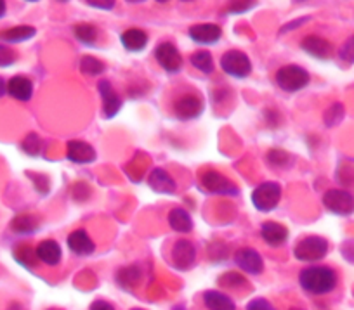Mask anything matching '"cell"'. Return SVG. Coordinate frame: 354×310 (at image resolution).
<instances>
[{
	"label": "cell",
	"mask_w": 354,
	"mask_h": 310,
	"mask_svg": "<svg viewBox=\"0 0 354 310\" xmlns=\"http://www.w3.org/2000/svg\"><path fill=\"white\" fill-rule=\"evenodd\" d=\"M299 284L313 295H326L333 291L337 286V275L330 267L315 265L301 271L299 274Z\"/></svg>",
	"instance_id": "obj_1"
},
{
	"label": "cell",
	"mask_w": 354,
	"mask_h": 310,
	"mask_svg": "<svg viewBox=\"0 0 354 310\" xmlns=\"http://www.w3.org/2000/svg\"><path fill=\"white\" fill-rule=\"evenodd\" d=\"M281 197V186L278 182H262L252 193V203L259 212H271L278 206Z\"/></svg>",
	"instance_id": "obj_2"
},
{
	"label": "cell",
	"mask_w": 354,
	"mask_h": 310,
	"mask_svg": "<svg viewBox=\"0 0 354 310\" xmlns=\"http://www.w3.org/2000/svg\"><path fill=\"white\" fill-rule=\"evenodd\" d=\"M309 80H311V77H309L308 71L301 66H295V64H288V66L280 68L277 71V84L285 92L302 90L309 84Z\"/></svg>",
	"instance_id": "obj_3"
},
{
	"label": "cell",
	"mask_w": 354,
	"mask_h": 310,
	"mask_svg": "<svg viewBox=\"0 0 354 310\" xmlns=\"http://www.w3.org/2000/svg\"><path fill=\"white\" fill-rule=\"evenodd\" d=\"M328 253V241L322 236H308L295 246L294 255L301 262H318Z\"/></svg>",
	"instance_id": "obj_4"
},
{
	"label": "cell",
	"mask_w": 354,
	"mask_h": 310,
	"mask_svg": "<svg viewBox=\"0 0 354 310\" xmlns=\"http://www.w3.org/2000/svg\"><path fill=\"white\" fill-rule=\"evenodd\" d=\"M323 204L328 212L340 217H349L354 213V196L344 189H330L323 194Z\"/></svg>",
	"instance_id": "obj_5"
},
{
	"label": "cell",
	"mask_w": 354,
	"mask_h": 310,
	"mask_svg": "<svg viewBox=\"0 0 354 310\" xmlns=\"http://www.w3.org/2000/svg\"><path fill=\"white\" fill-rule=\"evenodd\" d=\"M221 68L233 78H247L252 71V63L247 54L240 50H227L221 57Z\"/></svg>",
	"instance_id": "obj_6"
},
{
	"label": "cell",
	"mask_w": 354,
	"mask_h": 310,
	"mask_svg": "<svg viewBox=\"0 0 354 310\" xmlns=\"http://www.w3.org/2000/svg\"><path fill=\"white\" fill-rule=\"evenodd\" d=\"M202 186L203 189H207L209 193L221 194V196H234V194H238L236 184H233L227 177H224L223 173L214 172V170L203 173Z\"/></svg>",
	"instance_id": "obj_7"
},
{
	"label": "cell",
	"mask_w": 354,
	"mask_h": 310,
	"mask_svg": "<svg viewBox=\"0 0 354 310\" xmlns=\"http://www.w3.org/2000/svg\"><path fill=\"white\" fill-rule=\"evenodd\" d=\"M155 59L169 73H177L183 68V57L177 47L170 42H162L155 49Z\"/></svg>",
	"instance_id": "obj_8"
},
{
	"label": "cell",
	"mask_w": 354,
	"mask_h": 310,
	"mask_svg": "<svg viewBox=\"0 0 354 310\" xmlns=\"http://www.w3.org/2000/svg\"><path fill=\"white\" fill-rule=\"evenodd\" d=\"M203 110H205V106H203L202 99L196 97V95H183L174 104V115L183 122L195 120L203 113Z\"/></svg>",
	"instance_id": "obj_9"
},
{
	"label": "cell",
	"mask_w": 354,
	"mask_h": 310,
	"mask_svg": "<svg viewBox=\"0 0 354 310\" xmlns=\"http://www.w3.org/2000/svg\"><path fill=\"white\" fill-rule=\"evenodd\" d=\"M234 262H236V265L241 271L252 275L261 274L262 269H264V262H262L261 253L255 251L254 248H240L234 253Z\"/></svg>",
	"instance_id": "obj_10"
},
{
	"label": "cell",
	"mask_w": 354,
	"mask_h": 310,
	"mask_svg": "<svg viewBox=\"0 0 354 310\" xmlns=\"http://www.w3.org/2000/svg\"><path fill=\"white\" fill-rule=\"evenodd\" d=\"M196 258V250L193 246L192 241L181 240L177 241L172 248V260L174 267H177L179 271H188V269L193 267Z\"/></svg>",
	"instance_id": "obj_11"
},
{
	"label": "cell",
	"mask_w": 354,
	"mask_h": 310,
	"mask_svg": "<svg viewBox=\"0 0 354 310\" xmlns=\"http://www.w3.org/2000/svg\"><path fill=\"white\" fill-rule=\"evenodd\" d=\"M97 88H100L101 99H103L104 117L115 118L118 115V111L122 110V99L118 97V94L113 90V87H111V84L108 80H101Z\"/></svg>",
	"instance_id": "obj_12"
},
{
	"label": "cell",
	"mask_w": 354,
	"mask_h": 310,
	"mask_svg": "<svg viewBox=\"0 0 354 310\" xmlns=\"http://www.w3.org/2000/svg\"><path fill=\"white\" fill-rule=\"evenodd\" d=\"M302 50L309 54V56L316 57V59H328L333 54V47L328 40L318 35H308L301 42Z\"/></svg>",
	"instance_id": "obj_13"
},
{
	"label": "cell",
	"mask_w": 354,
	"mask_h": 310,
	"mask_svg": "<svg viewBox=\"0 0 354 310\" xmlns=\"http://www.w3.org/2000/svg\"><path fill=\"white\" fill-rule=\"evenodd\" d=\"M66 158L73 163H93L96 159V151L88 142L84 141H70L66 144Z\"/></svg>",
	"instance_id": "obj_14"
},
{
	"label": "cell",
	"mask_w": 354,
	"mask_h": 310,
	"mask_svg": "<svg viewBox=\"0 0 354 310\" xmlns=\"http://www.w3.org/2000/svg\"><path fill=\"white\" fill-rule=\"evenodd\" d=\"M68 248L75 255H78V257H88V255L94 253L96 244H94V241L88 238V234L84 229H78L68 236Z\"/></svg>",
	"instance_id": "obj_15"
},
{
	"label": "cell",
	"mask_w": 354,
	"mask_h": 310,
	"mask_svg": "<svg viewBox=\"0 0 354 310\" xmlns=\"http://www.w3.org/2000/svg\"><path fill=\"white\" fill-rule=\"evenodd\" d=\"M189 37L193 42L202 43V46H210V43L219 42L223 37V30L217 25H195L189 28Z\"/></svg>",
	"instance_id": "obj_16"
},
{
	"label": "cell",
	"mask_w": 354,
	"mask_h": 310,
	"mask_svg": "<svg viewBox=\"0 0 354 310\" xmlns=\"http://www.w3.org/2000/svg\"><path fill=\"white\" fill-rule=\"evenodd\" d=\"M148 186L151 187L155 193L160 194H172L176 191V180L172 179L167 170L163 168H155L151 170L148 177Z\"/></svg>",
	"instance_id": "obj_17"
},
{
	"label": "cell",
	"mask_w": 354,
	"mask_h": 310,
	"mask_svg": "<svg viewBox=\"0 0 354 310\" xmlns=\"http://www.w3.org/2000/svg\"><path fill=\"white\" fill-rule=\"evenodd\" d=\"M35 253L37 258L42 264L49 265V267H56L61 262V257H63V250H61V246L54 240H46L42 243H39Z\"/></svg>",
	"instance_id": "obj_18"
},
{
	"label": "cell",
	"mask_w": 354,
	"mask_h": 310,
	"mask_svg": "<svg viewBox=\"0 0 354 310\" xmlns=\"http://www.w3.org/2000/svg\"><path fill=\"white\" fill-rule=\"evenodd\" d=\"M8 94L11 95V97H15L16 101H30L33 95L32 80L26 77H21V75H16V77H12L11 80L8 81Z\"/></svg>",
	"instance_id": "obj_19"
},
{
	"label": "cell",
	"mask_w": 354,
	"mask_h": 310,
	"mask_svg": "<svg viewBox=\"0 0 354 310\" xmlns=\"http://www.w3.org/2000/svg\"><path fill=\"white\" fill-rule=\"evenodd\" d=\"M261 236L271 246H281L288 240V229L278 222H264L261 226Z\"/></svg>",
	"instance_id": "obj_20"
},
{
	"label": "cell",
	"mask_w": 354,
	"mask_h": 310,
	"mask_svg": "<svg viewBox=\"0 0 354 310\" xmlns=\"http://www.w3.org/2000/svg\"><path fill=\"white\" fill-rule=\"evenodd\" d=\"M120 42L131 52H141L148 46V33L141 28H129L120 35Z\"/></svg>",
	"instance_id": "obj_21"
},
{
	"label": "cell",
	"mask_w": 354,
	"mask_h": 310,
	"mask_svg": "<svg viewBox=\"0 0 354 310\" xmlns=\"http://www.w3.org/2000/svg\"><path fill=\"white\" fill-rule=\"evenodd\" d=\"M203 302H205L209 310H236L233 300L227 295H224V293L216 291V289L203 293Z\"/></svg>",
	"instance_id": "obj_22"
},
{
	"label": "cell",
	"mask_w": 354,
	"mask_h": 310,
	"mask_svg": "<svg viewBox=\"0 0 354 310\" xmlns=\"http://www.w3.org/2000/svg\"><path fill=\"white\" fill-rule=\"evenodd\" d=\"M169 226L172 227L176 233H192V215H189L185 209H172L169 213Z\"/></svg>",
	"instance_id": "obj_23"
},
{
	"label": "cell",
	"mask_w": 354,
	"mask_h": 310,
	"mask_svg": "<svg viewBox=\"0 0 354 310\" xmlns=\"http://www.w3.org/2000/svg\"><path fill=\"white\" fill-rule=\"evenodd\" d=\"M37 35V30L33 26H12V28L4 30V32L0 33V39L4 40V42H11V43H19V42H26V40L33 39Z\"/></svg>",
	"instance_id": "obj_24"
},
{
	"label": "cell",
	"mask_w": 354,
	"mask_h": 310,
	"mask_svg": "<svg viewBox=\"0 0 354 310\" xmlns=\"http://www.w3.org/2000/svg\"><path fill=\"white\" fill-rule=\"evenodd\" d=\"M39 220L35 215H28V213H23V215H16L11 222V229L16 234H33L39 229Z\"/></svg>",
	"instance_id": "obj_25"
},
{
	"label": "cell",
	"mask_w": 354,
	"mask_h": 310,
	"mask_svg": "<svg viewBox=\"0 0 354 310\" xmlns=\"http://www.w3.org/2000/svg\"><path fill=\"white\" fill-rule=\"evenodd\" d=\"M78 64H80L82 73L88 75V77H97V75H101L104 70H106L103 61H100L94 56H84Z\"/></svg>",
	"instance_id": "obj_26"
},
{
	"label": "cell",
	"mask_w": 354,
	"mask_h": 310,
	"mask_svg": "<svg viewBox=\"0 0 354 310\" xmlns=\"http://www.w3.org/2000/svg\"><path fill=\"white\" fill-rule=\"evenodd\" d=\"M192 64L202 73L209 75L214 71V59L212 54L207 52V50H200V52H195L192 56Z\"/></svg>",
	"instance_id": "obj_27"
},
{
	"label": "cell",
	"mask_w": 354,
	"mask_h": 310,
	"mask_svg": "<svg viewBox=\"0 0 354 310\" xmlns=\"http://www.w3.org/2000/svg\"><path fill=\"white\" fill-rule=\"evenodd\" d=\"M75 37L78 42L85 43V46H94L97 40V30L93 25H78L75 26Z\"/></svg>",
	"instance_id": "obj_28"
},
{
	"label": "cell",
	"mask_w": 354,
	"mask_h": 310,
	"mask_svg": "<svg viewBox=\"0 0 354 310\" xmlns=\"http://www.w3.org/2000/svg\"><path fill=\"white\" fill-rule=\"evenodd\" d=\"M15 258L19 264L25 265L26 269H33L37 265V262H39L37 253L30 246H19L18 250L15 251Z\"/></svg>",
	"instance_id": "obj_29"
},
{
	"label": "cell",
	"mask_w": 354,
	"mask_h": 310,
	"mask_svg": "<svg viewBox=\"0 0 354 310\" xmlns=\"http://www.w3.org/2000/svg\"><path fill=\"white\" fill-rule=\"evenodd\" d=\"M23 151L30 156H37L40 153V139L37 134H28L21 144Z\"/></svg>",
	"instance_id": "obj_30"
},
{
	"label": "cell",
	"mask_w": 354,
	"mask_h": 310,
	"mask_svg": "<svg viewBox=\"0 0 354 310\" xmlns=\"http://www.w3.org/2000/svg\"><path fill=\"white\" fill-rule=\"evenodd\" d=\"M342 117H344L342 104H333V106L330 108L325 115L326 127H333V125H337L340 120H342Z\"/></svg>",
	"instance_id": "obj_31"
},
{
	"label": "cell",
	"mask_w": 354,
	"mask_h": 310,
	"mask_svg": "<svg viewBox=\"0 0 354 310\" xmlns=\"http://www.w3.org/2000/svg\"><path fill=\"white\" fill-rule=\"evenodd\" d=\"M16 57L18 56H16V52L11 49V47L2 46V43H0V66L2 68L11 66V64H15Z\"/></svg>",
	"instance_id": "obj_32"
},
{
	"label": "cell",
	"mask_w": 354,
	"mask_h": 310,
	"mask_svg": "<svg viewBox=\"0 0 354 310\" xmlns=\"http://www.w3.org/2000/svg\"><path fill=\"white\" fill-rule=\"evenodd\" d=\"M340 59H344L346 63H354V35L340 47V52H339Z\"/></svg>",
	"instance_id": "obj_33"
},
{
	"label": "cell",
	"mask_w": 354,
	"mask_h": 310,
	"mask_svg": "<svg viewBox=\"0 0 354 310\" xmlns=\"http://www.w3.org/2000/svg\"><path fill=\"white\" fill-rule=\"evenodd\" d=\"M247 310H274V307L271 305V303L268 302V300L255 298V300H252L250 303H248Z\"/></svg>",
	"instance_id": "obj_34"
},
{
	"label": "cell",
	"mask_w": 354,
	"mask_h": 310,
	"mask_svg": "<svg viewBox=\"0 0 354 310\" xmlns=\"http://www.w3.org/2000/svg\"><path fill=\"white\" fill-rule=\"evenodd\" d=\"M87 4L91 6V8L101 9V11H110V9L115 8L113 0H110V2H100V0H88Z\"/></svg>",
	"instance_id": "obj_35"
},
{
	"label": "cell",
	"mask_w": 354,
	"mask_h": 310,
	"mask_svg": "<svg viewBox=\"0 0 354 310\" xmlns=\"http://www.w3.org/2000/svg\"><path fill=\"white\" fill-rule=\"evenodd\" d=\"M255 2H240V4H231L230 6V12H243L248 11L250 8H255Z\"/></svg>",
	"instance_id": "obj_36"
},
{
	"label": "cell",
	"mask_w": 354,
	"mask_h": 310,
	"mask_svg": "<svg viewBox=\"0 0 354 310\" xmlns=\"http://www.w3.org/2000/svg\"><path fill=\"white\" fill-rule=\"evenodd\" d=\"M91 310H115V309L111 303L104 302V300H97V302H94L93 305H91Z\"/></svg>",
	"instance_id": "obj_37"
},
{
	"label": "cell",
	"mask_w": 354,
	"mask_h": 310,
	"mask_svg": "<svg viewBox=\"0 0 354 310\" xmlns=\"http://www.w3.org/2000/svg\"><path fill=\"white\" fill-rule=\"evenodd\" d=\"M4 94H8V84H6V80L2 77H0V97Z\"/></svg>",
	"instance_id": "obj_38"
},
{
	"label": "cell",
	"mask_w": 354,
	"mask_h": 310,
	"mask_svg": "<svg viewBox=\"0 0 354 310\" xmlns=\"http://www.w3.org/2000/svg\"><path fill=\"white\" fill-rule=\"evenodd\" d=\"M6 11H8V4H6V2H2V0H0V18H4Z\"/></svg>",
	"instance_id": "obj_39"
},
{
	"label": "cell",
	"mask_w": 354,
	"mask_h": 310,
	"mask_svg": "<svg viewBox=\"0 0 354 310\" xmlns=\"http://www.w3.org/2000/svg\"><path fill=\"white\" fill-rule=\"evenodd\" d=\"M9 310H21V305H18V303H15V305L9 307Z\"/></svg>",
	"instance_id": "obj_40"
},
{
	"label": "cell",
	"mask_w": 354,
	"mask_h": 310,
	"mask_svg": "<svg viewBox=\"0 0 354 310\" xmlns=\"http://www.w3.org/2000/svg\"><path fill=\"white\" fill-rule=\"evenodd\" d=\"M290 310H302V309H290Z\"/></svg>",
	"instance_id": "obj_41"
},
{
	"label": "cell",
	"mask_w": 354,
	"mask_h": 310,
	"mask_svg": "<svg viewBox=\"0 0 354 310\" xmlns=\"http://www.w3.org/2000/svg\"><path fill=\"white\" fill-rule=\"evenodd\" d=\"M132 310H142V309H132Z\"/></svg>",
	"instance_id": "obj_42"
}]
</instances>
